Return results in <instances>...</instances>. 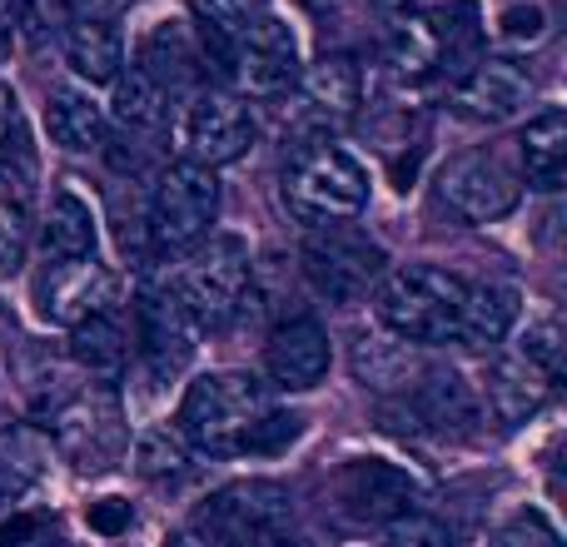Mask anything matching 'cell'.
<instances>
[{"mask_svg":"<svg viewBox=\"0 0 567 547\" xmlns=\"http://www.w3.org/2000/svg\"><path fill=\"white\" fill-rule=\"evenodd\" d=\"M269 393L259 389L249 373H205L185 389V403H179V423L189 448L205 453H245L255 429L269 419Z\"/></svg>","mask_w":567,"mask_h":547,"instance_id":"1","label":"cell"},{"mask_svg":"<svg viewBox=\"0 0 567 547\" xmlns=\"http://www.w3.org/2000/svg\"><path fill=\"white\" fill-rule=\"evenodd\" d=\"M195 16L205 20L209 35H235L239 25H249L255 16H265L269 0H189Z\"/></svg>","mask_w":567,"mask_h":547,"instance_id":"38","label":"cell"},{"mask_svg":"<svg viewBox=\"0 0 567 547\" xmlns=\"http://www.w3.org/2000/svg\"><path fill=\"white\" fill-rule=\"evenodd\" d=\"M513 323H518V289H513V283H468L453 343H463V349H488V343L508 339Z\"/></svg>","mask_w":567,"mask_h":547,"instance_id":"21","label":"cell"},{"mask_svg":"<svg viewBox=\"0 0 567 547\" xmlns=\"http://www.w3.org/2000/svg\"><path fill=\"white\" fill-rule=\"evenodd\" d=\"M165 115H169V95H165V90H159L140 65L120 70L105 120L125 125L130 135H145V130H159V125H165Z\"/></svg>","mask_w":567,"mask_h":547,"instance_id":"29","label":"cell"},{"mask_svg":"<svg viewBox=\"0 0 567 547\" xmlns=\"http://www.w3.org/2000/svg\"><path fill=\"white\" fill-rule=\"evenodd\" d=\"M40 249H45V259H90L95 255V215H90V205L80 195H70V189H55L50 195V209L45 219H40Z\"/></svg>","mask_w":567,"mask_h":547,"instance_id":"27","label":"cell"},{"mask_svg":"<svg viewBox=\"0 0 567 547\" xmlns=\"http://www.w3.org/2000/svg\"><path fill=\"white\" fill-rule=\"evenodd\" d=\"M45 130L60 149L90 155V149L105 145L110 120H105V105H95L85 90L60 85V90H50V100H45Z\"/></svg>","mask_w":567,"mask_h":547,"instance_id":"24","label":"cell"},{"mask_svg":"<svg viewBox=\"0 0 567 547\" xmlns=\"http://www.w3.org/2000/svg\"><path fill=\"white\" fill-rule=\"evenodd\" d=\"M90 528L95 533H105V538H115V533H125L130 528V503H120V498H100V503H90Z\"/></svg>","mask_w":567,"mask_h":547,"instance_id":"40","label":"cell"},{"mask_svg":"<svg viewBox=\"0 0 567 547\" xmlns=\"http://www.w3.org/2000/svg\"><path fill=\"white\" fill-rule=\"evenodd\" d=\"M518 359H528L533 369L543 373V379H553V383L563 379V363H567V329H563L558 313H538V319L528 323Z\"/></svg>","mask_w":567,"mask_h":547,"instance_id":"33","label":"cell"},{"mask_svg":"<svg viewBox=\"0 0 567 547\" xmlns=\"http://www.w3.org/2000/svg\"><path fill=\"white\" fill-rule=\"evenodd\" d=\"M413 413L439 433H463L468 423H478V393L463 373H423L413 383Z\"/></svg>","mask_w":567,"mask_h":547,"instance_id":"25","label":"cell"},{"mask_svg":"<svg viewBox=\"0 0 567 547\" xmlns=\"http://www.w3.org/2000/svg\"><path fill=\"white\" fill-rule=\"evenodd\" d=\"M225 40V60L235 65V80L245 95H259V100H279L299 85V40H293L289 20L279 16H255L249 25H239L235 35H219Z\"/></svg>","mask_w":567,"mask_h":547,"instance_id":"9","label":"cell"},{"mask_svg":"<svg viewBox=\"0 0 567 547\" xmlns=\"http://www.w3.org/2000/svg\"><path fill=\"white\" fill-rule=\"evenodd\" d=\"M65 65L85 85H115L125 70V35L115 20H75L65 30Z\"/></svg>","mask_w":567,"mask_h":547,"instance_id":"23","label":"cell"},{"mask_svg":"<svg viewBox=\"0 0 567 547\" xmlns=\"http://www.w3.org/2000/svg\"><path fill=\"white\" fill-rule=\"evenodd\" d=\"M20 547H65L60 538H30V543H20Z\"/></svg>","mask_w":567,"mask_h":547,"instance_id":"46","label":"cell"},{"mask_svg":"<svg viewBox=\"0 0 567 547\" xmlns=\"http://www.w3.org/2000/svg\"><path fill=\"white\" fill-rule=\"evenodd\" d=\"M255 145V115L235 90H195L179 115V149H185L189 165L199 169H219L245 159V149Z\"/></svg>","mask_w":567,"mask_h":547,"instance_id":"10","label":"cell"},{"mask_svg":"<svg viewBox=\"0 0 567 547\" xmlns=\"http://www.w3.org/2000/svg\"><path fill=\"white\" fill-rule=\"evenodd\" d=\"M553 393V379H543L538 369H533L528 359H518V353H503V359H493L488 369V409L498 423H528L533 413L548 403Z\"/></svg>","mask_w":567,"mask_h":547,"instance_id":"22","label":"cell"},{"mask_svg":"<svg viewBox=\"0 0 567 547\" xmlns=\"http://www.w3.org/2000/svg\"><path fill=\"white\" fill-rule=\"evenodd\" d=\"M70 359L90 373V379H115L130 359L125 329H120L115 313H90L85 323L70 329Z\"/></svg>","mask_w":567,"mask_h":547,"instance_id":"28","label":"cell"},{"mask_svg":"<svg viewBox=\"0 0 567 547\" xmlns=\"http://www.w3.org/2000/svg\"><path fill=\"white\" fill-rule=\"evenodd\" d=\"M25 235H30V185L25 175L0 169V279L20 269Z\"/></svg>","mask_w":567,"mask_h":547,"instance_id":"31","label":"cell"},{"mask_svg":"<svg viewBox=\"0 0 567 547\" xmlns=\"http://www.w3.org/2000/svg\"><path fill=\"white\" fill-rule=\"evenodd\" d=\"M135 323H140V353H145V363H150L155 379H169V373H179L189 359H195L199 323L179 309V299L165 289V283L140 293Z\"/></svg>","mask_w":567,"mask_h":547,"instance_id":"13","label":"cell"},{"mask_svg":"<svg viewBox=\"0 0 567 547\" xmlns=\"http://www.w3.org/2000/svg\"><path fill=\"white\" fill-rule=\"evenodd\" d=\"M50 438H55V453L75 473L115 468L130 448L125 413H120L115 393H105V389H85L60 403V409L50 413Z\"/></svg>","mask_w":567,"mask_h":547,"instance_id":"7","label":"cell"},{"mask_svg":"<svg viewBox=\"0 0 567 547\" xmlns=\"http://www.w3.org/2000/svg\"><path fill=\"white\" fill-rule=\"evenodd\" d=\"M10 120H16V95H10V90H6V85H0V140H6Z\"/></svg>","mask_w":567,"mask_h":547,"instance_id":"45","label":"cell"},{"mask_svg":"<svg viewBox=\"0 0 567 547\" xmlns=\"http://www.w3.org/2000/svg\"><path fill=\"white\" fill-rule=\"evenodd\" d=\"M468 283L449 269L433 265H403L393 274H383L379 293V319L389 333L409 343H453V329H458V309Z\"/></svg>","mask_w":567,"mask_h":547,"instance_id":"2","label":"cell"},{"mask_svg":"<svg viewBox=\"0 0 567 547\" xmlns=\"http://www.w3.org/2000/svg\"><path fill=\"white\" fill-rule=\"evenodd\" d=\"M284 205L303 225H343L369 205V169L339 145H309L284 169Z\"/></svg>","mask_w":567,"mask_h":547,"instance_id":"4","label":"cell"},{"mask_svg":"<svg viewBox=\"0 0 567 547\" xmlns=\"http://www.w3.org/2000/svg\"><path fill=\"white\" fill-rule=\"evenodd\" d=\"M439 195L468 225H493V219L513 215L523 199V179L508 169V159L493 149H468V155L449 159L439 175Z\"/></svg>","mask_w":567,"mask_h":547,"instance_id":"11","label":"cell"},{"mask_svg":"<svg viewBox=\"0 0 567 547\" xmlns=\"http://www.w3.org/2000/svg\"><path fill=\"white\" fill-rule=\"evenodd\" d=\"M249 245L239 235H209L189 249V259L165 279V289L179 299V309L199 329H219L239 313L249 289Z\"/></svg>","mask_w":567,"mask_h":547,"instance_id":"3","label":"cell"},{"mask_svg":"<svg viewBox=\"0 0 567 547\" xmlns=\"http://www.w3.org/2000/svg\"><path fill=\"white\" fill-rule=\"evenodd\" d=\"M219 219V179L215 169H199L189 159L169 165L150 195V239L159 249H195L199 239L215 235Z\"/></svg>","mask_w":567,"mask_h":547,"instance_id":"8","label":"cell"},{"mask_svg":"<svg viewBox=\"0 0 567 547\" xmlns=\"http://www.w3.org/2000/svg\"><path fill=\"white\" fill-rule=\"evenodd\" d=\"M383 547H453V533L443 528L433 513H403V518L389 523V533H383Z\"/></svg>","mask_w":567,"mask_h":547,"instance_id":"36","label":"cell"},{"mask_svg":"<svg viewBox=\"0 0 567 547\" xmlns=\"http://www.w3.org/2000/svg\"><path fill=\"white\" fill-rule=\"evenodd\" d=\"M110 293H115V283H110V269L100 265L95 255L60 259V265H50L45 279H40V313H45L50 323L75 329V323H85L90 313H105Z\"/></svg>","mask_w":567,"mask_h":547,"instance_id":"15","label":"cell"},{"mask_svg":"<svg viewBox=\"0 0 567 547\" xmlns=\"http://www.w3.org/2000/svg\"><path fill=\"white\" fill-rule=\"evenodd\" d=\"M199 533L215 547H299L293 498L269 478L229 483L199 513Z\"/></svg>","mask_w":567,"mask_h":547,"instance_id":"6","label":"cell"},{"mask_svg":"<svg viewBox=\"0 0 567 547\" xmlns=\"http://www.w3.org/2000/svg\"><path fill=\"white\" fill-rule=\"evenodd\" d=\"M379 6L399 10V16H423V10H429V6H433V0H379Z\"/></svg>","mask_w":567,"mask_h":547,"instance_id":"44","label":"cell"},{"mask_svg":"<svg viewBox=\"0 0 567 547\" xmlns=\"http://www.w3.org/2000/svg\"><path fill=\"white\" fill-rule=\"evenodd\" d=\"M50 463V438L30 423H0V493H20Z\"/></svg>","mask_w":567,"mask_h":547,"instance_id":"30","label":"cell"},{"mask_svg":"<svg viewBox=\"0 0 567 547\" xmlns=\"http://www.w3.org/2000/svg\"><path fill=\"white\" fill-rule=\"evenodd\" d=\"M488 547H558V528L538 508H523L493 533Z\"/></svg>","mask_w":567,"mask_h":547,"instance_id":"37","label":"cell"},{"mask_svg":"<svg viewBox=\"0 0 567 547\" xmlns=\"http://www.w3.org/2000/svg\"><path fill=\"white\" fill-rule=\"evenodd\" d=\"M293 90L303 100V115L329 130L349 125L363 110V70L353 55H319L313 65L299 70V85Z\"/></svg>","mask_w":567,"mask_h":547,"instance_id":"17","label":"cell"},{"mask_svg":"<svg viewBox=\"0 0 567 547\" xmlns=\"http://www.w3.org/2000/svg\"><path fill=\"white\" fill-rule=\"evenodd\" d=\"M130 458H135L140 478H175V473L189 468V443H185V433H179V429L155 423V429H145L135 438Z\"/></svg>","mask_w":567,"mask_h":547,"instance_id":"32","label":"cell"},{"mask_svg":"<svg viewBox=\"0 0 567 547\" xmlns=\"http://www.w3.org/2000/svg\"><path fill=\"white\" fill-rule=\"evenodd\" d=\"M389 60L403 75H429V70H439L433 35H429V25H423V16H399V25L389 30Z\"/></svg>","mask_w":567,"mask_h":547,"instance_id":"34","label":"cell"},{"mask_svg":"<svg viewBox=\"0 0 567 547\" xmlns=\"http://www.w3.org/2000/svg\"><path fill=\"white\" fill-rule=\"evenodd\" d=\"M533 100V75L518 65V60H488L468 65L453 85V105L468 120H483V125H503V120H518Z\"/></svg>","mask_w":567,"mask_h":547,"instance_id":"14","label":"cell"},{"mask_svg":"<svg viewBox=\"0 0 567 547\" xmlns=\"http://www.w3.org/2000/svg\"><path fill=\"white\" fill-rule=\"evenodd\" d=\"M125 0H75V20H115Z\"/></svg>","mask_w":567,"mask_h":547,"instance_id":"41","label":"cell"},{"mask_svg":"<svg viewBox=\"0 0 567 547\" xmlns=\"http://www.w3.org/2000/svg\"><path fill=\"white\" fill-rule=\"evenodd\" d=\"M349 369L363 389L373 393H409L423 379V353L419 343L399 339V333H363L349 349Z\"/></svg>","mask_w":567,"mask_h":547,"instance_id":"18","label":"cell"},{"mask_svg":"<svg viewBox=\"0 0 567 547\" xmlns=\"http://www.w3.org/2000/svg\"><path fill=\"white\" fill-rule=\"evenodd\" d=\"M333 498H339V513L349 523H383L389 528L393 518L419 508V488L403 468L383 458H353L339 468L333 478Z\"/></svg>","mask_w":567,"mask_h":547,"instance_id":"12","label":"cell"},{"mask_svg":"<svg viewBox=\"0 0 567 547\" xmlns=\"http://www.w3.org/2000/svg\"><path fill=\"white\" fill-rule=\"evenodd\" d=\"M16 30H25L30 40H50L65 35L75 25V0H6Z\"/></svg>","mask_w":567,"mask_h":547,"instance_id":"35","label":"cell"},{"mask_svg":"<svg viewBox=\"0 0 567 547\" xmlns=\"http://www.w3.org/2000/svg\"><path fill=\"white\" fill-rule=\"evenodd\" d=\"M518 149H523V179H528L533 189H543V195L563 189V179H567V115L563 110H543L538 120H528Z\"/></svg>","mask_w":567,"mask_h":547,"instance_id":"26","label":"cell"},{"mask_svg":"<svg viewBox=\"0 0 567 547\" xmlns=\"http://www.w3.org/2000/svg\"><path fill=\"white\" fill-rule=\"evenodd\" d=\"M498 35L508 40V45H538L543 35H548V10L543 6H508L498 16Z\"/></svg>","mask_w":567,"mask_h":547,"instance_id":"39","label":"cell"},{"mask_svg":"<svg viewBox=\"0 0 567 547\" xmlns=\"http://www.w3.org/2000/svg\"><path fill=\"white\" fill-rule=\"evenodd\" d=\"M433 35V55H439V70H453L463 75L468 65L483 60V10L478 0H439V6L423 16Z\"/></svg>","mask_w":567,"mask_h":547,"instance_id":"19","label":"cell"},{"mask_svg":"<svg viewBox=\"0 0 567 547\" xmlns=\"http://www.w3.org/2000/svg\"><path fill=\"white\" fill-rule=\"evenodd\" d=\"M10 45H16V20H10V6L0 0V65L10 60Z\"/></svg>","mask_w":567,"mask_h":547,"instance_id":"42","label":"cell"},{"mask_svg":"<svg viewBox=\"0 0 567 547\" xmlns=\"http://www.w3.org/2000/svg\"><path fill=\"white\" fill-rule=\"evenodd\" d=\"M299 269L309 289L329 303H363L379 293L389 255L363 229L349 225H313L299 245Z\"/></svg>","mask_w":567,"mask_h":547,"instance_id":"5","label":"cell"},{"mask_svg":"<svg viewBox=\"0 0 567 547\" xmlns=\"http://www.w3.org/2000/svg\"><path fill=\"white\" fill-rule=\"evenodd\" d=\"M165 547H215V543H209L199 528H175V533L165 538Z\"/></svg>","mask_w":567,"mask_h":547,"instance_id":"43","label":"cell"},{"mask_svg":"<svg viewBox=\"0 0 567 547\" xmlns=\"http://www.w3.org/2000/svg\"><path fill=\"white\" fill-rule=\"evenodd\" d=\"M329 333H323L319 319H289L279 323L275 333H269L265 343V369L269 379L279 383V389L289 393H309L323 383V373H329Z\"/></svg>","mask_w":567,"mask_h":547,"instance_id":"16","label":"cell"},{"mask_svg":"<svg viewBox=\"0 0 567 547\" xmlns=\"http://www.w3.org/2000/svg\"><path fill=\"white\" fill-rule=\"evenodd\" d=\"M140 70H145L169 100L195 90L199 50H195V40H189V30L179 25V20H159V25L145 35V45H140Z\"/></svg>","mask_w":567,"mask_h":547,"instance_id":"20","label":"cell"}]
</instances>
